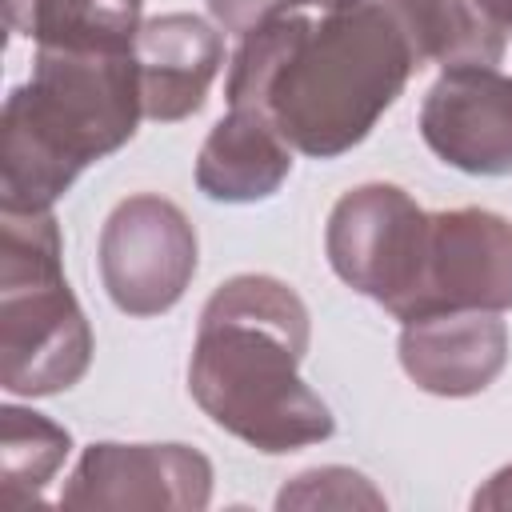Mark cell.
I'll return each instance as SVG.
<instances>
[{
	"label": "cell",
	"mask_w": 512,
	"mask_h": 512,
	"mask_svg": "<svg viewBox=\"0 0 512 512\" xmlns=\"http://www.w3.org/2000/svg\"><path fill=\"white\" fill-rule=\"evenodd\" d=\"M428 64L416 0H352L288 12L248 36L228 64V108L264 112L292 152H352Z\"/></svg>",
	"instance_id": "cell-1"
},
{
	"label": "cell",
	"mask_w": 512,
	"mask_h": 512,
	"mask_svg": "<svg viewBox=\"0 0 512 512\" xmlns=\"http://www.w3.org/2000/svg\"><path fill=\"white\" fill-rule=\"evenodd\" d=\"M308 340L312 316L296 288L264 272L228 276L200 308L188 392L216 428L256 452L320 444L336 416L300 380Z\"/></svg>",
	"instance_id": "cell-2"
},
{
	"label": "cell",
	"mask_w": 512,
	"mask_h": 512,
	"mask_svg": "<svg viewBox=\"0 0 512 512\" xmlns=\"http://www.w3.org/2000/svg\"><path fill=\"white\" fill-rule=\"evenodd\" d=\"M140 120L132 48H36L32 76L0 112V208H52L88 164L124 148Z\"/></svg>",
	"instance_id": "cell-3"
},
{
	"label": "cell",
	"mask_w": 512,
	"mask_h": 512,
	"mask_svg": "<svg viewBox=\"0 0 512 512\" xmlns=\"http://www.w3.org/2000/svg\"><path fill=\"white\" fill-rule=\"evenodd\" d=\"M92 364V328L64 276L52 208H0V384L8 396H56Z\"/></svg>",
	"instance_id": "cell-4"
},
{
	"label": "cell",
	"mask_w": 512,
	"mask_h": 512,
	"mask_svg": "<svg viewBox=\"0 0 512 512\" xmlns=\"http://www.w3.org/2000/svg\"><path fill=\"white\" fill-rule=\"evenodd\" d=\"M428 212L400 184H360L348 188L324 228V252L332 272L360 296L376 300L396 320L404 316L420 264H424Z\"/></svg>",
	"instance_id": "cell-5"
},
{
	"label": "cell",
	"mask_w": 512,
	"mask_h": 512,
	"mask_svg": "<svg viewBox=\"0 0 512 512\" xmlns=\"http://www.w3.org/2000/svg\"><path fill=\"white\" fill-rule=\"evenodd\" d=\"M100 280L124 316H160L180 304L196 276V228L180 204L136 192L100 228Z\"/></svg>",
	"instance_id": "cell-6"
},
{
	"label": "cell",
	"mask_w": 512,
	"mask_h": 512,
	"mask_svg": "<svg viewBox=\"0 0 512 512\" xmlns=\"http://www.w3.org/2000/svg\"><path fill=\"white\" fill-rule=\"evenodd\" d=\"M452 308H512V224L488 208L428 212L424 264L416 292L400 316H428Z\"/></svg>",
	"instance_id": "cell-7"
},
{
	"label": "cell",
	"mask_w": 512,
	"mask_h": 512,
	"mask_svg": "<svg viewBox=\"0 0 512 512\" xmlns=\"http://www.w3.org/2000/svg\"><path fill=\"white\" fill-rule=\"evenodd\" d=\"M212 504V460L192 444L96 440L64 480L60 508L200 512Z\"/></svg>",
	"instance_id": "cell-8"
},
{
	"label": "cell",
	"mask_w": 512,
	"mask_h": 512,
	"mask_svg": "<svg viewBox=\"0 0 512 512\" xmlns=\"http://www.w3.org/2000/svg\"><path fill=\"white\" fill-rule=\"evenodd\" d=\"M420 136L468 176L512 172V76L484 64L444 68L420 104Z\"/></svg>",
	"instance_id": "cell-9"
},
{
	"label": "cell",
	"mask_w": 512,
	"mask_h": 512,
	"mask_svg": "<svg viewBox=\"0 0 512 512\" xmlns=\"http://www.w3.org/2000/svg\"><path fill=\"white\" fill-rule=\"evenodd\" d=\"M400 368L432 396L464 400L484 392L508 364V324L500 312L452 308L400 324Z\"/></svg>",
	"instance_id": "cell-10"
},
{
	"label": "cell",
	"mask_w": 512,
	"mask_h": 512,
	"mask_svg": "<svg viewBox=\"0 0 512 512\" xmlns=\"http://www.w3.org/2000/svg\"><path fill=\"white\" fill-rule=\"evenodd\" d=\"M224 28L192 12H164L140 24L132 40L140 72V104L156 124L188 120L204 108L216 72L224 68Z\"/></svg>",
	"instance_id": "cell-11"
},
{
	"label": "cell",
	"mask_w": 512,
	"mask_h": 512,
	"mask_svg": "<svg viewBox=\"0 0 512 512\" xmlns=\"http://www.w3.org/2000/svg\"><path fill=\"white\" fill-rule=\"evenodd\" d=\"M292 172V144L256 108H228L200 144L196 188L220 204H256L280 192Z\"/></svg>",
	"instance_id": "cell-12"
},
{
	"label": "cell",
	"mask_w": 512,
	"mask_h": 512,
	"mask_svg": "<svg viewBox=\"0 0 512 512\" xmlns=\"http://www.w3.org/2000/svg\"><path fill=\"white\" fill-rule=\"evenodd\" d=\"M8 28L36 48H116L140 32V8L124 0H4Z\"/></svg>",
	"instance_id": "cell-13"
},
{
	"label": "cell",
	"mask_w": 512,
	"mask_h": 512,
	"mask_svg": "<svg viewBox=\"0 0 512 512\" xmlns=\"http://www.w3.org/2000/svg\"><path fill=\"white\" fill-rule=\"evenodd\" d=\"M72 452L68 428L48 420L44 412L4 404L0 408V480H4V504L24 508L40 500V492L52 484L60 464Z\"/></svg>",
	"instance_id": "cell-14"
},
{
	"label": "cell",
	"mask_w": 512,
	"mask_h": 512,
	"mask_svg": "<svg viewBox=\"0 0 512 512\" xmlns=\"http://www.w3.org/2000/svg\"><path fill=\"white\" fill-rule=\"evenodd\" d=\"M420 4V36H424V56L440 68H460V64H484L496 68L508 36L496 32L468 0H416Z\"/></svg>",
	"instance_id": "cell-15"
},
{
	"label": "cell",
	"mask_w": 512,
	"mask_h": 512,
	"mask_svg": "<svg viewBox=\"0 0 512 512\" xmlns=\"http://www.w3.org/2000/svg\"><path fill=\"white\" fill-rule=\"evenodd\" d=\"M384 492L356 468H344V464H324V468H308V472H296L280 496H276V508L288 512V508H384Z\"/></svg>",
	"instance_id": "cell-16"
},
{
	"label": "cell",
	"mask_w": 512,
	"mask_h": 512,
	"mask_svg": "<svg viewBox=\"0 0 512 512\" xmlns=\"http://www.w3.org/2000/svg\"><path fill=\"white\" fill-rule=\"evenodd\" d=\"M340 4H352V0H208V12L212 20L232 32V36H248L252 28L276 20V16H288V12H332Z\"/></svg>",
	"instance_id": "cell-17"
},
{
	"label": "cell",
	"mask_w": 512,
	"mask_h": 512,
	"mask_svg": "<svg viewBox=\"0 0 512 512\" xmlns=\"http://www.w3.org/2000/svg\"><path fill=\"white\" fill-rule=\"evenodd\" d=\"M472 508H476V512H508V508H512V464L496 468V472L472 492Z\"/></svg>",
	"instance_id": "cell-18"
},
{
	"label": "cell",
	"mask_w": 512,
	"mask_h": 512,
	"mask_svg": "<svg viewBox=\"0 0 512 512\" xmlns=\"http://www.w3.org/2000/svg\"><path fill=\"white\" fill-rule=\"evenodd\" d=\"M468 4H472L496 32H504V36L512 32V0H468Z\"/></svg>",
	"instance_id": "cell-19"
},
{
	"label": "cell",
	"mask_w": 512,
	"mask_h": 512,
	"mask_svg": "<svg viewBox=\"0 0 512 512\" xmlns=\"http://www.w3.org/2000/svg\"><path fill=\"white\" fill-rule=\"evenodd\" d=\"M124 4H136V8H144V0H124Z\"/></svg>",
	"instance_id": "cell-20"
}]
</instances>
